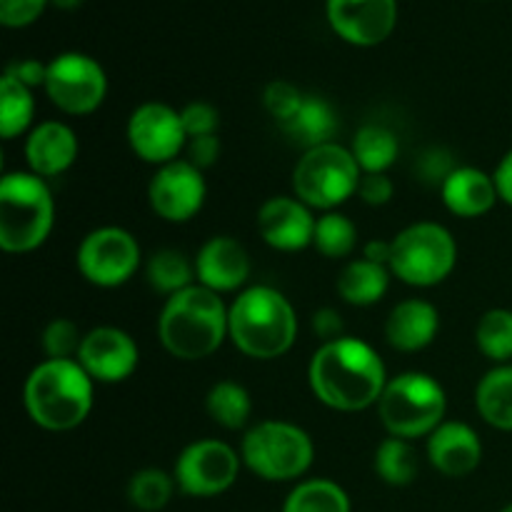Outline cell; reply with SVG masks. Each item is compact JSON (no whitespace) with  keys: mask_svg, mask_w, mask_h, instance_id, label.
<instances>
[{"mask_svg":"<svg viewBox=\"0 0 512 512\" xmlns=\"http://www.w3.org/2000/svg\"><path fill=\"white\" fill-rule=\"evenodd\" d=\"M308 380L315 398L340 413H358L378 405L388 385L380 355L368 343L348 335L323 343L315 350Z\"/></svg>","mask_w":512,"mask_h":512,"instance_id":"obj_1","label":"cell"},{"mask_svg":"<svg viewBox=\"0 0 512 512\" xmlns=\"http://www.w3.org/2000/svg\"><path fill=\"white\" fill-rule=\"evenodd\" d=\"M158 338L178 360L210 358L228 338V308L203 285H190L165 300L158 318Z\"/></svg>","mask_w":512,"mask_h":512,"instance_id":"obj_2","label":"cell"},{"mask_svg":"<svg viewBox=\"0 0 512 512\" xmlns=\"http://www.w3.org/2000/svg\"><path fill=\"white\" fill-rule=\"evenodd\" d=\"M228 338L248 358H280L298 338L293 305L270 285H253L243 290L228 310Z\"/></svg>","mask_w":512,"mask_h":512,"instance_id":"obj_3","label":"cell"},{"mask_svg":"<svg viewBox=\"0 0 512 512\" xmlns=\"http://www.w3.org/2000/svg\"><path fill=\"white\" fill-rule=\"evenodd\" d=\"M93 383L78 360H43L25 380V410L50 433L73 430L93 410Z\"/></svg>","mask_w":512,"mask_h":512,"instance_id":"obj_4","label":"cell"},{"mask_svg":"<svg viewBox=\"0 0 512 512\" xmlns=\"http://www.w3.org/2000/svg\"><path fill=\"white\" fill-rule=\"evenodd\" d=\"M55 203L45 178L35 173H5L0 180V248L30 253L48 240Z\"/></svg>","mask_w":512,"mask_h":512,"instance_id":"obj_5","label":"cell"},{"mask_svg":"<svg viewBox=\"0 0 512 512\" xmlns=\"http://www.w3.org/2000/svg\"><path fill=\"white\" fill-rule=\"evenodd\" d=\"M443 385L428 373H403L388 380L378 400V415L383 428L393 438H430L445 423Z\"/></svg>","mask_w":512,"mask_h":512,"instance_id":"obj_6","label":"cell"},{"mask_svg":"<svg viewBox=\"0 0 512 512\" xmlns=\"http://www.w3.org/2000/svg\"><path fill=\"white\" fill-rule=\"evenodd\" d=\"M240 458L258 478L268 483H290L310 470L315 445L298 425L285 420H263L245 433Z\"/></svg>","mask_w":512,"mask_h":512,"instance_id":"obj_7","label":"cell"},{"mask_svg":"<svg viewBox=\"0 0 512 512\" xmlns=\"http://www.w3.org/2000/svg\"><path fill=\"white\" fill-rule=\"evenodd\" d=\"M363 170L355 163L350 148L338 143L320 145V148L305 150L293 170V193L303 200L308 208L335 210L358 195Z\"/></svg>","mask_w":512,"mask_h":512,"instance_id":"obj_8","label":"cell"},{"mask_svg":"<svg viewBox=\"0 0 512 512\" xmlns=\"http://www.w3.org/2000/svg\"><path fill=\"white\" fill-rule=\"evenodd\" d=\"M458 245L440 223H415L393 240L390 273L413 288H433L455 268Z\"/></svg>","mask_w":512,"mask_h":512,"instance_id":"obj_9","label":"cell"},{"mask_svg":"<svg viewBox=\"0 0 512 512\" xmlns=\"http://www.w3.org/2000/svg\"><path fill=\"white\" fill-rule=\"evenodd\" d=\"M45 93L68 115H88L103 105L108 78L98 60L83 53H63L48 63Z\"/></svg>","mask_w":512,"mask_h":512,"instance_id":"obj_10","label":"cell"},{"mask_svg":"<svg viewBox=\"0 0 512 512\" xmlns=\"http://www.w3.org/2000/svg\"><path fill=\"white\" fill-rule=\"evenodd\" d=\"M140 268V245L128 230L98 228L83 238L78 248V270L98 288H118Z\"/></svg>","mask_w":512,"mask_h":512,"instance_id":"obj_11","label":"cell"},{"mask_svg":"<svg viewBox=\"0 0 512 512\" xmlns=\"http://www.w3.org/2000/svg\"><path fill=\"white\" fill-rule=\"evenodd\" d=\"M240 455L223 440H198L180 453L173 478L190 498H215L233 488Z\"/></svg>","mask_w":512,"mask_h":512,"instance_id":"obj_12","label":"cell"},{"mask_svg":"<svg viewBox=\"0 0 512 512\" xmlns=\"http://www.w3.org/2000/svg\"><path fill=\"white\" fill-rule=\"evenodd\" d=\"M183 120L178 110L165 103H143L128 120V143L140 160L153 165H168L178 160L185 148Z\"/></svg>","mask_w":512,"mask_h":512,"instance_id":"obj_13","label":"cell"},{"mask_svg":"<svg viewBox=\"0 0 512 512\" xmlns=\"http://www.w3.org/2000/svg\"><path fill=\"white\" fill-rule=\"evenodd\" d=\"M205 193L208 188H205L203 170L188 160L160 165L148 185L150 208L168 223H188L190 218H195L203 208Z\"/></svg>","mask_w":512,"mask_h":512,"instance_id":"obj_14","label":"cell"},{"mask_svg":"<svg viewBox=\"0 0 512 512\" xmlns=\"http://www.w3.org/2000/svg\"><path fill=\"white\" fill-rule=\"evenodd\" d=\"M75 360L83 365V370L95 383L115 385L135 373L140 353L135 340L125 330L105 325V328H95L83 335Z\"/></svg>","mask_w":512,"mask_h":512,"instance_id":"obj_15","label":"cell"},{"mask_svg":"<svg viewBox=\"0 0 512 512\" xmlns=\"http://www.w3.org/2000/svg\"><path fill=\"white\" fill-rule=\"evenodd\" d=\"M330 28L345 43L373 48L390 38L398 23L395 0H328Z\"/></svg>","mask_w":512,"mask_h":512,"instance_id":"obj_16","label":"cell"},{"mask_svg":"<svg viewBox=\"0 0 512 512\" xmlns=\"http://www.w3.org/2000/svg\"><path fill=\"white\" fill-rule=\"evenodd\" d=\"M315 223L308 205L303 200L288 198V195H275L265 200L258 210V230L260 238L275 250L283 253H295L308 245H313Z\"/></svg>","mask_w":512,"mask_h":512,"instance_id":"obj_17","label":"cell"},{"mask_svg":"<svg viewBox=\"0 0 512 512\" xmlns=\"http://www.w3.org/2000/svg\"><path fill=\"white\" fill-rule=\"evenodd\" d=\"M198 285L213 293H233L250 278L248 250L230 235H215L195 255Z\"/></svg>","mask_w":512,"mask_h":512,"instance_id":"obj_18","label":"cell"},{"mask_svg":"<svg viewBox=\"0 0 512 512\" xmlns=\"http://www.w3.org/2000/svg\"><path fill=\"white\" fill-rule=\"evenodd\" d=\"M428 460L445 478H465L483 460V443L465 423H443L428 438Z\"/></svg>","mask_w":512,"mask_h":512,"instance_id":"obj_19","label":"cell"},{"mask_svg":"<svg viewBox=\"0 0 512 512\" xmlns=\"http://www.w3.org/2000/svg\"><path fill=\"white\" fill-rule=\"evenodd\" d=\"M78 158V138L73 130L58 120L40 123L30 130L25 140V160L30 165V173L40 178H55L65 173Z\"/></svg>","mask_w":512,"mask_h":512,"instance_id":"obj_20","label":"cell"},{"mask_svg":"<svg viewBox=\"0 0 512 512\" xmlns=\"http://www.w3.org/2000/svg\"><path fill=\"white\" fill-rule=\"evenodd\" d=\"M440 328V315L433 303L420 298L403 300L385 320V338L400 353H418L428 348Z\"/></svg>","mask_w":512,"mask_h":512,"instance_id":"obj_21","label":"cell"},{"mask_svg":"<svg viewBox=\"0 0 512 512\" xmlns=\"http://www.w3.org/2000/svg\"><path fill=\"white\" fill-rule=\"evenodd\" d=\"M440 193H443L445 208L460 218H480L490 213L500 198L495 178L478 168H458L445 180Z\"/></svg>","mask_w":512,"mask_h":512,"instance_id":"obj_22","label":"cell"},{"mask_svg":"<svg viewBox=\"0 0 512 512\" xmlns=\"http://www.w3.org/2000/svg\"><path fill=\"white\" fill-rule=\"evenodd\" d=\"M288 140L303 150L320 148V145L335 143V135L340 130V120L335 115L333 105L318 95H305L298 113L280 125Z\"/></svg>","mask_w":512,"mask_h":512,"instance_id":"obj_23","label":"cell"},{"mask_svg":"<svg viewBox=\"0 0 512 512\" xmlns=\"http://www.w3.org/2000/svg\"><path fill=\"white\" fill-rule=\"evenodd\" d=\"M390 288V268L370 260H353L343 268L338 278L340 298L355 308H368L375 305Z\"/></svg>","mask_w":512,"mask_h":512,"instance_id":"obj_24","label":"cell"},{"mask_svg":"<svg viewBox=\"0 0 512 512\" xmlns=\"http://www.w3.org/2000/svg\"><path fill=\"white\" fill-rule=\"evenodd\" d=\"M475 405L485 423L512 433V365H498L485 373L475 390Z\"/></svg>","mask_w":512,"mask_h":512,"instance_id":"obj_25","label":"cell"},{"mask_svg":"<svg viewBox=\"0 0 512 512\" xmlns=\"http://www.w3.org/2000/svg\"><path fill=\"white\" fill-rule=\"evenodd\" d=\"M350 153L363 173H385L398 160L400 143L385 125H365L355 133Z\"/></svg>","mask_w":512,"mask_h":512,"instance_id":"obj_26","label":"cell"},{"mask_svg":"<svg viewBox=\"0 0 512 512\" xmlns=\"http://www.w3.org/2000/svg\"><path fill=\"white\" fill-rule=\"evenodd\" d=\"M205 410L220 428L240 430L248 425L250 413H253V400L240 383L220 380L210 388L208 398H205Z\"/></svg>","mask_w":512,"mask_h":512,"instance_id":"obj_27","label":"cell"},{"mask_svg":"<svg viewBox=\"0 0 512 512\" xmlns=\"http://www.w3.org/2000/svg\"><path fill=\"white\" fill-rule=\"evenodd\" d=\"M283 512H350V498L333 480H305L290 490Z\"/></svg>","mask_w":512,"mask_h":512,"instance_id":"obj_28","label":"cell"},{"mask_svg":"<svg viewBox=\"0 0 512 512\" xmlns=\"http://www.w3.org/2000/svg\"><path fill=\"white\" fill-rule=\"evenodd\" d=\"M35 115L33 90L10 75L0 78V135L5 140L18 138L30 128Z\"/></svg>","mask_w":512,"mask_h":512,"instance_id":"obj_29","label":"cell"},{"mask_svg":"<svg viewBox=\"0 0 512 512\" xmlns=\"http://www.w3.org/2000/svg\"><path fill=\"white\" fill-rule=\"evenodd\" d=\"M375 473L383 483L395 485V488H403L410 485L418 478L420 460L415 448L410 445V440L403 438H385L383 443L375 450Z\"/></svg>","mask_w":512,"mask_h":512,"instance_id":"obj_30","label":"cell"},{"mask_svg":"<svg viewBox=\"0 0 512 512\" xmlns=\"http://www.w3.org/2000/svg\"><path fill=\"white\" fill-rule=\"evenodd\" d=\"M145 275L155 293L175 295L180 290L190 288L195 280V263H190L180 250H158L145 265Z\"/></svg>","mask_w":512,"mask_h":512,"instance_id":"obj_31","label":"cell"},{"mask_svg":"<svg viewBox=\"0 0 512 512\" xmlns=\"http://www.w3.org/2000/svg\"><path fill=\"white\" fill-rule=\"evenodd\" d=\"M313 245L318 248L320 255L325 258H348L353 255V250L358 248V228L350 218H345L343 213H330L320 215L318 223H315V238Z\"/></svg>","mask_w":512,"mask_h":512,"instance_id":"obj_32","label":"cell"},{"mask_svg":"<svg viewBox=\"0 0 512 512\" xmlns=\"http://www.w3.org/2000/svg\"><path fill=\"white\" fill-rule=\"evenodd\" d=\"M175 488H178V483H175L173 475L158 468H145L130 478L128 500L133 508L143 512H158L170 503Z\"/></svg>","mask_w":512,"mask_h":512,"instance_id":"obj_33","label":"cell"},{"mask_svg":"<svg viewBox=\"0 0 512 512\" xmlns=\"http://www.w3.org/2000/svg\"><path fill=\"white\" fill-rule=\"evenodd\" d=\"M475 340L485 358L505 365L512 360V310L495 308L480 318Z\"/></svg>","mask_w":512,"mask_h":512,"instance_id":"obj_34","label":"cell"},{"mask_svg":"<svg viewBox=\"0 0 512 512\" xmlns=\"http://www.w3.org/2000/svg\"><path fill=\"white\" fill-rule=\"evenodd\" d=\"M40 343H43L48 360H75L78 358L80 343H83V335L78 333V325L73 320L55 318L43 330Z\"/></svg>","mask_w":512,"mask_h":512,"instance_id":"obj_35","label":"cell"},{"mask_svg":"<svg viewBox=\"0 0 512 512\" xmlns=\"http://www.w3.org/2000/svg\"><path fill=\"white\" fill-rule=\"evenodd\" d=\"M303 98L305 95L300 93L295 85L285 83V80H273V83L265 88L263 105H265V110H268V113L278 120V125H283V123H288L295 113H298Z\"/></svg>","mask_w":512,"mask_h":512,"instance_id":"obj_36","label":"cell"},{"mask_svg":"<svg viewBox=\"0 0 512 512\" xmlns=\"http://www.w3.org/2000/svg\"><path fill=\"white\" fill-rule=\"evenodd\" d=\"M458 170L455 165V158L450 150L445 148H433L428 153H423L415 163V173H418V180H423L425 185H433V188H443L445 180Z\"/></svg>","mask_w":512,"mask_h":512,"instance_id":"obj_37","label":"cell"},{"mask_svg":"<svg viewBox=\"0 0 512 512\" xmlns=\"http://www.w3.org/2000/svg\"><path fill=\"white\" fill-rule=\"evenodd\" d=\"M180 120H183V130L188 135V140L203 138V135H215L220 125L218 110L210 103H203V100H195V103H188L183 110H180Z\"/></svg>","mask_w":512,"mask_h":512,"instance_id":"obj_38","label":"cell"},{"mask_svg":"<svg viewBox=\"0 0 512 512\" xmlns=\"http://www.w3.org/2000/svg\"><path fill=\"white\" fill-rule=\"evenodd\" d=\"M50 0H0V23L5 28H25L43 15Z\"/></svg>","mask_w":512,"mask_h":512,"instance_id":"obj_39","label":"cell"},{"mask_svg":"<svg viewBox=\"0 0 512 512\" xmlns=\"http://www.w3.org/2000/svg\"><path fill=\"white\" fill-rule=\"evenodd\" d=\"M393 193H395V185L385 173H363V178H360L358 195L365 205L380 208V205L390 203Z\"/></svg>","mask_w":512,"mask_h":512,"instance_id":"obj_40","label":"cell"},{"mask_svg":"<svg viewBox=\"0 0 512 512\" xmlns=\"http://www.w3.org/2000/svg\"><path fill=\"white\" fill-rule=\"evenodd\" d=\"M220 158V138L218 135H203V138L188 140V163L198 170L210 168Z\"/></svg>","mask_w":512,"mask_h":512,"instance_id":"obj_41","label":"cell"},{"mask_svg":"<svg viewBox=\"0 0 512 512\" xmlns=\"http://www.w3.org/2000/svg\"><path fill=\"white\" fill-rule=\"evenodd\" d=\"M5 75H10V78H15L18 83L28 85V88L33 90L35 85H45L48 65H43L40 60H33V58L15 60V63H10L8 68H5Z\"/></svg>","mask_w":512,"mask_h":512,"instance_id":"obj_42","label":"cell"},{"mask_svg":"<svg viewBox=\"0 0 512 512\" xmlns=\"http://www.w3.org/2000/svg\"><path fill=\"white\" fill-rule=\"evenodd\" d=\"M313 330L318 338H323V343H330V340L343 338V320H340V313L333 308H323L313 315Z\"/></svg>","mask_w":512,"mask_h":512,"instance_id":"obj_43","label":"cell"},{"mask_svg":"<svg viewBox=\"0 0 512 512\" xmlns=\"http://www.w3.org/2000/svg\"><path fill=\"white\" fill-rule=\"evenodd\" d=\"M495 185H498V195L500 200L512 205V150L500 160L498 170H495Z\"/></svg>","mask_w":512,"mask_h":512,"instance_id":"obj_44","label":"cell"},{"mask_svg":"<svg viewBox=\"0 0 512 512\" xmlns=\"http://www.w3.org/2000/svg\"><path fill=\"white\" fill-rule=\"evenodd\" d=\"M363 258L370 260V263H378L390 268V258H393V240L385 243V240H370L363 248Z\"/></svg>","mask_w":512,"mask_h":512,"instance_id":"obj_45","label":"cell"},{"mask_svg":"<svg viewBox=\"0 0 512 512\" xmlns=\"http://www.w3.org/2000/svg\"><path fill=\"white\" fill-rule=\"evenodd\" d=\"M83 3L85 0H50V5H55L58 10H75V8H80Z\"/></svg>","mask_w":512,"mask_h":512,"instance_id":"obj_46","label":"cell"},{"mask_svg":"<svg viewBox=\"0 0 512 512\" xmlns=\"http://www.w3.org/2000/svg\"><path fill=\"white\" fill-rule=\"evenodd\" d=\"M500 512H512V503H510V505H505V508L500 510Z\"/></svg>","mask_w":512,"mask_h":512,"instance_id":"obj_47","label":"cell"}]
</instances>
